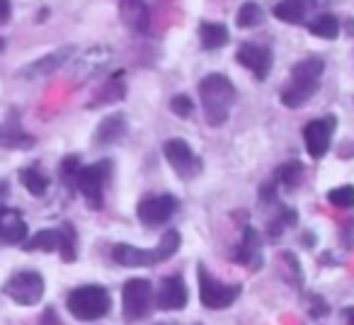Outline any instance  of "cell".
I'll use <instances>...</instances> for the list:
<instances>
[{"label":"cell","mask_w":354,"mask_h":325,"mask_svg":"<svg viewBox=\"0 0 354 325\" xmlns=\"http://www.w3.org/2000/svg\"><path fill=\"white\" fill-rule=\"evenodd\" d=\"M27 223L17 209L0 207V245H22L27 241Z\"/></svg>","instance_id":"cell-17"},{"label":"cell","mask_w":354,"mask_h":325,"mask_svg":"<svg viewBox=\"0 0 354 325\" xmlns=\"http://www.w3.org/2000/svg\"><path fill=\"white\" fill-rule=\"evenodd\" d=\"M8 194V183H0V199L6 197Z\"/></svg>","instance_id":"cell-33"},{"label":"cell","mask_w":354,"mask_h":325,"mask_svg":"<svg viewBox=\"0 0 354 325\" xmlns=\"http://www.w3.org/2000/svg\"><path fill=\"white\" fill-rule=\"evenodd\" d=\"M39 325H61V320H59V315H56V310L54 308H46L44 315H41V320H39Z\"/></svg>","instance_id":"cell-30"},{"label":"cell","mask_w":354,"mask_h":325,"mask_svg":"<svg viewBox=\"0 0 354 325\" xmlns=\"http://www.w3.org/2000/svg\"><path fill=\"white\" fill-rule=\"evenodd\" d=\"M180 248V233L167 231L160 236V243L156 248H133L127 243H117L112 248V257L122 267H153L158 262L170 260Z\"/></svg>","instance_id":"cell-3"},{"label":"cell","mask_w":354,"mask_h":325,"mask_svg":"<svg viewBox=\"0 0 354 325\" xmlns=\"http://www.w3.org/2000/svg\"><path fill=\"white\" fill-rule=\"evenodd\" d=\"M313 6H318V0H281L274 6V17L281 22H289V25H299L306 20L308 10Z\"/></svg>","instance_id":"cell-21"},{"label":"cell","mask_w":354,"mask_h":325,"mask_svg":"<svg viewBox=\"0 0 354 325\" xmlns=\"http://www.w3.org/2000/svg\"><path fill=\"white\" fill-rule=\"evenodd\" d=\"M265 20V12L257 3H245V6L238 10V27L248 30V27H257L260 22Z\"/></svg>","instance_id":"cell-27"},{"label":"cell","mask_w":354,"mask_h":325,"mask_svg":"<svg viewBox=\"0 0 354 325\" xmlns=\"http://www.w3.org/2000/svg\"><path fill=\"white\" fill-rule=\"evenodd\" d=\"M162 153H165V160L170 162V168L183 180H192L202 173V160H199V156L192 151V146L185 138H170V141H165Z\"/></svg>","instance_id":"cell-9"},{"label":"cell","mask_w":354,"mask_h":325,"mask_svg":"<svg viewBox=\"0 0 354 325\" xmlns=\"http://www.w3.org/2000/svg\"><path fill=\"white\" fill-rule=\"evenodd\" d=\"M112 175V162L109 160H100L95 165H85V168L78 170L75 175V187L78 192L85 197V202L90 207H102V192H104V183Z\"/></svg>","instance_id":"cell-7"},{"label":"cell","mask_w":354,"mask_h":325,"mask_svg":"<svg viewBox=\"0 0 354 325\" xmlns=\"http://www.w3.org/2000/svg\"><path fill=\"white\" fill-rule=\"evenodd\" d=\"M308 32L320 39H335L339 35V20L335 15H318L313 22H308Z\"/></svg>","instance_id":"cell-24"},{"label":"cell","mask_w":354,"mask_h":325,"mask_svg":"<svg viewBox=\"0 0 354 325\" xmlns=\"http://www.w3.org/2000/svg\"><path fill=\"white\" fill-rule=\"evenodd\" d=\"M66 306H68V313L73 315L75 320L90 323V320H100L109 313V308H112V299H109V294H107L104 286L85 284V286H78V289L71 291Z\"/></svg>","instance_id":"cell-4"},{"label":"cell","mask_w":354,"mask_h":325,"mask_svg":"<svg viewBox=\"0 0 354 325\" xmlns=\"http://www.w3.org/2000/svg\"><path fill=\"white\" fill-rule=\"evenodd\" d=\"M109 61H112V49H107V46H90L83 54L71 59L68 73L75 80H88L93 75H97Z\"/></svg>","instance_id":"cell-12"},{"label":"cell","mask_w":354,"mask_h":325,"mask_svg":"<svg viewBox=\"0 0 354 325\" xmlns=\"http://www.w3.org/2000/svg\"><path fill=\"white\" fill-rule=\"evenodd\" d=\"M342 315H344V323L354 325V306H347V308L342 310Z\"/></svg>","instance_id":"cell-32"},{"label":"cell","mask_w":354,"mask_h":325,"mask_svg":"<svg viewBox=\"0 0 354 325\" xmlns=\"http://www.w3.org/2000/svg\"><path fill=\"white\" fill-rule=\"evenodd\" d=\"M177 209V199L172 194H148L138 202L136 207V216L143 226H162L167 219L175 214Z\"/></svg>","instance_id":"cell-11"},{"label":"cell","mask_w":354,"mask_h":325,"mask_svg":"<svg viewBox=\"0 0 354 325\" xmlns=\"http://www.w3.org/2000/svg\"><path fill=\"white\" fill-rule=\"evenodd\" d=\"M153 306V284L148 279H129L122 291V308L127 323L146 318Z\"/></svg>","instance_id":"cell-6"},{"label":"cell","mask_w":354,"mask_h":325,"mask_svg":"<svg viewBox=\"0 0 354 325\" xmlns=\"http://www.w3.org/2000/svg\"><path fill=\"white\" fill-rule=\"evenodd\" d=\"M337 127V119L335 117H320L313 119L304 127V143L306 151H308L310 158H323L330 148V138H333V131Z\"/></svg>","instance_id":"cell-13"},{"label":"cell","mask_w":354,"mask_h":325,"mask_svg":"<svg viewBox=\"0 0 354 325\" xmlns=\"http://www.w3.org/2000/svg\"><path fill=\"white\" fill-rule=\"evenodd\" d=\"M325 71V64L320 56H308V59L299 61L291 68V80L284 90H281V102L289 109H299L308 102L315 95L320 85V75Z\"/></svg>","instance_id":"cell-1"},{"label":"cell","mask_w":354,"mask_h":325,"mask_svg":"<svg viewBox=\"0 0 354 325\" xmlns=\"http://www.w3.org/2000/svg\"><path fill=\"white\" fill-rule=\"evenodd\" d=\"M73 54H75L73 46H61V49H56V51H51V54H46L44 59H37V61H32L30 66H25V68L20 71V78L37 80V78H44V75H51L56 68H61V66H64L66 61L71 64Z\"/></svg>","instance_id":"cell-15"},{"label":"cell","mask_w":354,"mask_h":325,"mask_svg":"<svg viewBox=\"0 0 354 325\" xmlns=\"http://www.w3.org/2000/svg\"><path fill=\"white\" fill-rule=\"evenodd\" d=\"M25 250H44V252H61L66 262L75 260V233L68 223H64L61 228H46L39 231L37 236H30L22 243Z\"/></svg>","instance_id":"cell-5"},{"label":"cell","mask_w":354,"mask_h":325,"mask_svg":"<svg viewBox=\"0 0 354 325\" xmlns=\"http://www.w3.org/2000/svg\"><path fill=\"white\" fill-rule=\"evenodd\" d=\"M6 294L20 306H37L44 296V277L39 272H17L8 279Z\"/></svg>","instance_id":"cell-10"},{"label":"cell","mask_w":354,"mask_h":325,"mask_svg":"<svg viewBox=\"0 0 354 325\" xmlns=\"http://www.w3.org/2000/svg\"><path fill=\"white\" fill-rule=\"evenodd\" d=\"M119 15L124 25L133 32H148L151 27V10L146 0H119Z\"/></svg>","instance_id":"cell-18"},{"label":"cell","mask_w":354,"mask_h":325,"mask_svg":"<svg viewBox=\"0 0 354 325\" xmlns=\"http://www.w3.org/2000/svg\"><path fill=\"white\" fill-rule=\"evenodd\" d=\"M238 64L245 66L248 71L255 73L257 80H265L272 71V51L270 46H262V44H243L236 54Z\"/></svg>","instance_id":"cell-16"},{"label":"cell","mask_w":354,"mask_h":325,"mask_svg":"<svg viewBox=\"0 0 354 325\" xmlns=\"http://www.w3.org/2000/svg\"><path fill=\"white\" fill-rule=\"evenodd\" d=\"M156 325H172V323H156Z\"/></svg>","instance_id":"cell-35"},{"label":"cell","mask_w":354,"mask_h":325,"mask_svg":"<svg viewBox=\"0 0 354 325\" xmlns=\"http://www.w3.org/2000/svg\"><path fill=\"white\" fill-rule=\"evenodd\" d=\"M170 109L177 114V117H192V112H194V104H192V100L187 98V95H177V98H172L170 100Z\"/></svg>","instance_id":"cell-29"},{"label":"cell","mask_w":354,"mask_h":325,"mask_svg":"<svg viewBox=\"0 0 354 325\" xmlns=\"http://www.w3.org/2000/svg\"><path fill=\"white\" fill-rule=\"evenodd\" d=\"M301 175H304V165L299 160H291V162H284L279 170H277V183L284 185L286 189H294L296 185L301 183Z\"/></svg>","instance_id":"cell-26"},{"label":"cell","mask_w":354,"mask_h":325,"mask_svg":"<svg viewBox=\"0 0 354 325\" xmlns=\"http://www.w3.org/2000/svg\"><path fill=\"white\" fill-rule=\"evenodd\" d=\"M328 202L337 209H349L354 207V187L352 185H342V187H335L328 192Z\"/></svg>","instance_id":"cell-28"},{"label":"cell","mask_w":354,"mask_h":325,"mask_svg":"<svg viewBox=\"0 0 354 325\" xmlns=\"http://www.w3.org/2000/svg\"><path fill=\"white\" fill-rule=\"evenodd\" d=\"M124 133H127V119H124V114H112V117L102 119V122H100V127L95 129L93 143L97 148L114 146V143L122 141Z\"/></svg>","instance_id":"cell-20"},{"label":"cell","mask_w":354,"mask_h":325,"mask_svg":"<svg viewBox=\"0 0 354 325\" xmlns=\"http://www.w3.org/2000/svg\"><path fill=\"white\" fill-rule=\"evenodd\" d=\"M124 80H122V73H117V78L107 80L104 83V88L100 90L97 95L93 98V102H90V109L93 107H102V104H109V102H117V100L124 98Z\"/></svg>","instance_id":"cell-23"},{"label":"cell","mask_w":354,"mask_h":325,"mask_svg":"<svg viewBox=\"0 0 354 325\" xmlns=\"http://www.w3.org/2000/svg\"><path fill=\"white\" fill-rule=\"evenodd\" d=\"M3 46H6V44H3V39H0V51H3Z\"/></svg>","instance_id":"cell-34"},{"label":"cell","mask_w":354,"mask_h":325,"mask_svg":"<svg viewBox=\"0 0 354 325\" xmlns=\"http://www.w3.org/2000/svg\"><path fill=\"white\" fill-rule=\"evenodd\" d=\"M238 294H241V284H221V281L209 275L207 267L199 265V299H202V304L207 308H228L238 299Z\"/></svg>","instance_id":"cell-8"},{"label":"cell","mask_w":354,"mask_h":325,"mask_svg":"<svg viewBox=\"0 0 354 325\" xmlns=\"http://www.w3.org/2000/svg\"><path fill=\"white\" fill-rule=\"evenodd\" d=\"M10 15H12L10 0H0V25H6V22L10 20Z\"/></svg>","instance_id":"cell-31"},{"label":"cell","mask_w":354,"mask_h":325,"mask_svg":"<svg viewBox=\"0 0 354 325\" xmlns=\"http://www.w3.org/2000/svg\"><path fill=\"white\" fill-rule=\"evenodd\" d=\"M233 260L241 262L243 267H250V270H257L262 265V243L255 228H245L243 231V241L236 248V252H233Z\"/></svg>","instance_id":"cell-19"},{"label":"cell","mask_w":354,"mask_h":325,"mask_svg":"<svg viewBox=\"0 0 354 325\" xmlns=\"http://www.w3.org/2000/svg\"><path fill=\"white\" fill-rule=\"evenodd\" d=\"M187 299H189V291L185 279L180 275H172L160 281V289L156 294V306L160 310H180L187 306Z\"/></svg>","instance_id":"cell-14"},{"label":"cell","mask_w":354,"mask_h":325,"mask_svg":"<svg viewBox=\"0 0 354 325\" xmlns=\"http://www.w3.org/2000/svg\"><path fill=\"white\" fill-rule=\"evenodd\" d=\"M199 100H202L204 117H207L209 127H221L233 107L236 88L226 75L212 73L199 83Z\"/></svg>","instance_id":"cell-2"},{"label":"cell","mask_w":354,"mask_h":325,"mask_svg":"<svg viewBox=\"0 0 354 325\" xmlns=\"http://www.w3.org/2000/svg\"><path fill=\"white\" fill-rule=\"evenodd\" d=\"M20 180L27 187V192L35 194V197H44L46 189H49V178L39 168H25L20 173Z\"/></svg>","instance_id":"cell-25"},{"label":"cell","mask_w":354,"mask_h":325,"mask_svg":"<svg viewBox=\"0 0 354 325\" xmlns=\"http://www.w3.org/2000/svg\"><path fill=\"white\" fill-rule=\"evenodd\" d=\"M199 41H202L204 49H221L228 44V30L226 25H218V22H204L199 27Z\"/></svg>","instance_id":"cell-22"}]
</instances>
